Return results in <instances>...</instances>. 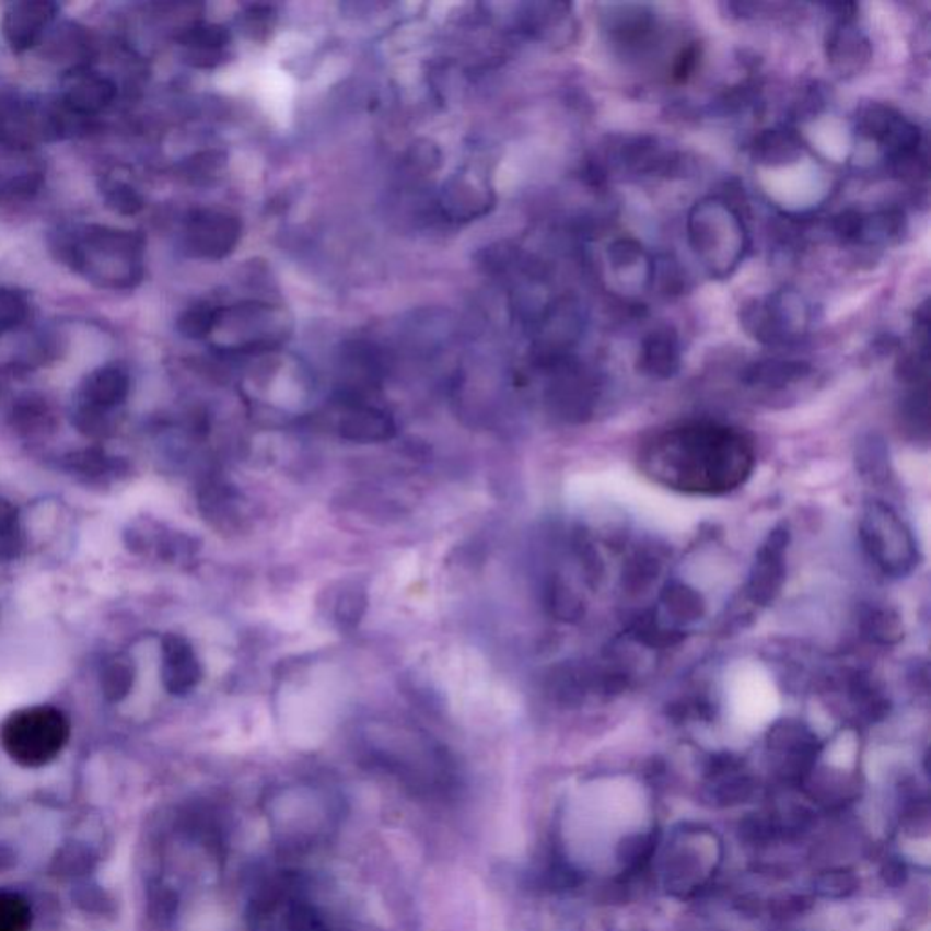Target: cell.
I'll return each instance as SVG.
<instances>
[{"label":"cell","mask_w":931,"mask_h":931,"mask_svg":"<svg viewBox=\"0 0 931 931\" xmlns=\"http://www.w3.org/2000/svg\"><path fill=\"white\" fill-rule=\"evenodd\" d=\"M639 464L648 479L686 496L719 497L752 477L755 446L743 431L719 422H684L647 442Z\"/></svg>","instance_id":"1"},{"label":"cell","mask_w":931,"mask_h":931,"mask_svg":"<svg viewBox=\"0 0 931 931\" xmlns=\"http://www.w3.org/2000/svg\"><path fill=\"white\" fill-rule=\"evenodd\" d=\"M689 248L711 279H730L749 249L743 219L721 197L697 200L686 221Z\"/></svg>","instance_id":"2"},{"label":"cell","mask_w":931,"mask_h":931,"mask_svg":"<svg viewBox=\"0 0 931 931\" xmlns=\"http://www.w3.org/2000/svg\"><path fill=\"white\" fill-rule=\"evenodd\" d=\"M70 738V721L54 706H27L13 711L0 728V744L15 765L43 768L54 763Z\"/></svg>","instance_id":"3"},{"label":"cell","mask_w":931,"mask_h":931,"mask_svg":"<svg viewBox=\"0 0 931 931\" xmlns=\"http://www.w3.org/2000/svg\"><path fill=\"white\" fill-rule=\"evenodd\" d=\"M859 537L868 557L884 575H910L921 562L916 535L886 502L870 501L862 508Z\"/></svg>","instance_id":"4"},{"label":"cell","mask_w":931,"mask_h":931,"mask_svg":"<svg viewBox=\"0 0 931 931\" xmlns=\"http://www.w3.org/2000/svg\"><path fill=\"white\" fill-rule=\"evenodd\" d=\"M856 125L862 139L875 142L886 151L895 173L916 177L927 172L921 128L900 114L899 109L870 101L857 109Z\"/></svg>","instance_id":"5"},{"label":"cell","mask_w":931,"mask_h":931,"mask_svg":"<svg viewBox=\"0 0 931 931\" xmlns=\"http://www.w3.org/2000/svg\"><path fill=\"white\" fill-rule=\"evenodd\" d=\"M738 321L744 331L760 345H790L804 337L810 328L812 307L799 291H773L741 304Z\"/></svg>","instance_id":"6"},{"label":"cell","mask_w":931,"mask_h":931,"mask_svg":"<svg viewBox=\"0 0 931 931\" xmlns=\"http://www.w3.org/2000/svg\"><path fill=\"white\" fill-rule=\"evenodd\" d=\"M551 381L546 389V403L560 419L581 422L592 415L597 403V383L592 373L570 357L548 361Z\"/></svg>","instance_id":"7"},{"label":"cell","mask_w":931,"mask_h":931,"mask_svg":"<svg viewBox=\"0 0 931 931\" xmlns=\"http://www.w3.org/2000/svg\"><path fill=\"white\" fill-rule=\"evenodd\" d=\"M219 329L233 335L235 350H265L277 345L284 334V315L271 304L244 302L219 312L213 334Z\"/></svg>","instance_id":"8"},{"label":"cell","mask_w":931,"mask_h":931,"mask_svg":"<svg viewBox=\"0 0 931 931\" xmlns=\"http://www.w3.org/2000/svg\"><path fill=\"white\" fill-rule=\"evenodd\" d=\"M243 237L237 216L219 210L191 213L184 232V246L195 259L222 260L232 255Z\"/></svg>","instance_id":"9"},{"label":"cell","mask_w":931,"mask_h":931,"mask_svg":"<svg viewBox=\"0 0 931 931\" xmlns=\"http://www.w3.org/2000/svg\"><path fill=\"white\" fill-rule=\"evenodd\" d=\"M790 528L779 524L763 540L754 562L749 568L746 598L754 606H768L781 593L787 579L788 548H790Z\"/></svg>","instance_id":"10"},{"label":"cell","mask_w":931,"mask_h":931,"mask_svg":"<svg viewBox=\"0 0 931 931\" xmlns=\"http://www.w3.org/2000/svg\"><path fill=\"white\" fill-rule=\"evenodd\" d=\"M853 5H840L834 24L824 37V51L831 70L842 79L859 75L872 62L873 46L868 33L857 24L856 15L848 13Z\"/></svg>","instance_id":"11"},{"label":"cell","mask_w":931,"mask_h":931,"mask_svg":"<svg viewBox=\"0 0 931 931\" xmlns=\"http://www.w3.org/2000/svg\"><path fill=\"white\" fill-rule=\"evenodd\" d=\"M768 749L777 770L788 781H806L821 754V743L810 728L799 721H779L768 733Z\"/></svg>","instance_id":"12"},{"label":"cell","mask_w":931,"mask_h":931,"mask_svg":"<svg viewBox=\"0 0 931 931\" xmlns=\"http://www.w3.org/2000/svg\"><path fill=\"white\" fill-rule=\"evenodd\" d=\"M604 259L612 288L625 296L647 293L657 277L655 260L636 238H617L606 248Z\"/></svg>","instance_id":"13"},{"label":"cell","mask_w":931,"mask_h":931,"mask_svg":"<svg viewBox=\"0 0 931 931\" xmlns=\"http://www.w3.org/2000/svg\"><path fill=\"white\" fill-rule=\"evenodd\" d=\"M523 27L551 48H568L579 37V21L573 5L566 2H538L524 8Z\"/></svg>","instance_id":"14"},{"label":"cell","mask_w":931,"mask_h":931,"mask_svg":"<svg viewBox=\"0 0 931 931\" xmlns=\"http://www.w3.org/2000/svg\"><path fill=\"white\" fill-rule=\"evenodd\" d=\"M683 366V345L677 329L670 324H661L642 337L637 356V368L642 375L667 381L680 372Z\"/></svg>","instance_id":"15"},{"label":"cell","mask_w":931,"mask_h":931,"mask_svg":"<svg viewBox=\"0 0 931 931\" xmlns=\"http://www.w3.org/2000/svg\"><path fill=\"white\" fill-rule=\"evenodd\" d=\"M496 197L490 186L468 173H455L447 178L441 191V206L444 213L455 221H474L486 216Z\"/></svg>","instance_id":"16"},{"label":"cell","mask_w":931,"mask_h":931,"mask_svg":"<svg viewBox=\"0 0 931 931\" xmlns=\"http://www.w3.org/2000/svg\"><path fill=\"white\" fill-rule=\"evenodd\" d=\"M604 32L609 40L626 51H641L652 40L655 32V16L647 5H609L604 22Z\"/></svg>","instance_id":"17"},{"label":"cell","mask_w":931,"mask_h":931,"mask_svg":"<svg viewBox=\"0 0 931 931\" xmlns=\"http://www.w3.org/2000/svg\"><path fill=\"white\" fill-rule=\"evenodd\" d=\"M57 5L51 2H16L5 11L2 32L15 51H24L38 43L44 27L54 19Z\"/></svg>","instance_id":"18"},{"label":"cell","mask_w":931,"mask_h":931,"mask_svg":"<svg viewBox=\"0 0 931 931\" xmlns=\"http://www.w3.org/2000/svg\"><path fill=\"white\" fill-rule=\"evenodd\" d=\"M617 159L620 166L633 175H667L678 166L677 155L647 135L625 139L619 144Z\"/></svg>","instance_id":"19"},{"label":"cell","mask_w":931,"mask_h":931,"mask_svg":"<svg viewBox=\"0 0 931 931\" xmlns=\"http://www.w3.org/2000/svg\"><path fill=\"white\" fill-rule=\"evenodd\" d=\"M813 368L807 362L788 361V359H765L749 364L743 372V383L748 388L779 394L793 388L812 377Z\"/></svg>","instance_id":"20"},{"label":"cell","mask_w":931,"mask_h":931,"mask_svg":"<svg viewBox=\"0 0 931 931\" xmlns=\"http://www.w3.org/2000/svg\"><path fill=\"white\" fill-rule=\"evenodd\" d=\"M162 678L167 691L188 694L199 684L200 664L194 648L177 636H170L162 644Z\"/></svg>","instance_id":"21"},{"label":"cell","mask_w":931,"mask_h":931,"mask_svg":"<svg viewBox=\"0 0 931 931\" xmlns=\"http://www.w3.org/2000/svg\"><path fill=\"white\" fill-rule=\"evenodd\" d=\"M178 43L188 49V60L197 68H213L226 57L232 35L219 24H195L178 37Z\"/></svg>","instance_id":"22"},{"label":"cell","mask_w":931,"mask_h":931,"mask_svg":"<svg viewBox=\"0 0 931 931\" xmlns=\"http://www.w3.org/2000/svg\"><path fill=\"white\" fill-rule=\"evenodd\" d=\"M806 151V144L801 135L793 128L779 126L765 130L755 139L752 146V159L766 167L788 166L801 161Z\"/></svg>","instance_id":"23"},{"label":"cell","mask_w":931,"mask_h":931,"mask_svg":"<svg viewBox=\"0 0 931 931\" xmlns=\"http://www.w3.org/2000/svg\"><path fill=\"white\" fill-rule=\"evenodd\" d=\"M394 420L383 409L351 403L340 420V435L348 441L381 442L394 435Z\"/></svg>","instance_id":"24"},{"label":"cell","mask_w":931,"mask_h":931,"mask_svg":"<svg viewBox=\"0 0 931 931\" xmlns=\"http://www.w3.org/2000/svg\"><path fill=\"white\" fill-rule=\"evenodd\" d=\"M659 604L663 608L667 620H672V628L678 630L680 626L694 625L702 619L706 614V603L695 587L684 582L672 581L664 586ZM683 631V630H680Z\"/></svg>","instance_id":"25"},{"label":"cell","mask_w":931,"mask_h":931,"mask_svg":"<svg viewBox=\"0 0 931 931\" xmlns=\"http://www.w3.org/2000/svg\"><path fill=\"white\" fill-rule=\"evenodd\" d=\"M906 213L899 208L862 213L857 246H889L899 243L906 233Z\"/></svg>","instance_id":"26"},{"label":"cell","mask_w":931,"mask_h":931,"mask_svg":"<svg viewBox=\"0 0 931 931\" xmlns=\"http://www.w3.org/2000/svg\"><path fill=\"white\" fill-rule=\"evenodd\" d=\"M115 86L108 79L97 75L79 77L68 90L66 104L73 114L92 115L112 104Z\"/></svg>","instance_id":"27"},{"label":"cell","mask_w":931,"mask_h":931,"mask_svg":"<svg viewBox=\"0 0 931 931\" xmlns=\"http://www.w3.org/2000/svg\"><path fill=\"white\" fill-rule=\"evenodd\" d=\"M35 117L32 106L16 101L0 103V142L10 148H27L37 135Z\"/></svg>","instance_id":"28"},{"label":"cell","mask_w":931,"mask_h":931,"mask_svg":"<svg viewBox=\"0 0 931 931\" xmlns=\"http://www.w3.org/2000/svg\"><path fill=\"white\" fill-rule=\"evenodd\" d=\"M130 381L119 368H103L88 379L86 399L97 408H112L128 395Z\"/></svg>","instance_id":"29"},{"label":"cell","mask_w":931,"mask_h":931,"mask_svg":"<svg viewBox=\"0 0 931 931\" xmlns=\"http://www.w3.org/2000/svg\"><path fill=\"white\" fill-rule=\"evenodd\" d=\"M861 631L868 641L881 644V647L897 644L905 636V628H903L899 615L895 614L894 609L884 608V606H868L862 612Z\"/></svg>","instance_id":"30"},{"label":"cell","mask_w":931,"mask_h":931,"mask_svg":"<svg viewBox=\"0 0 931 931\" xmlns=\"http://www.w3.org/2000/svg\"><path fill=\"white\" fill-rule=\"evenodd\" d=\"M657 848V834H633L620 840L617 859L628 873H639L647 868Z\"/></svg>","instance_id":"31"},{"label":"cell","mask_w":931,"mask_h":931,"mask_svg":"<svg viewBox=\"0 0 931 931\" xmlns=\"http://www.w3.org/2000/svg\"><path fill=\"white\" fill-rule=\"evenodd\" d=\"M857 463L862 477L873 485H883L888 480V452L884 442L875 437H870L866 442H862L861 452L857 453Z\"/></svg>","instance_id":"32"},{"label":"cell","mask_w":931,"mask_h":931,"mask_svg":"<svg viewBox=\"0 0 931 931\" xmlns=\"http://www.w3.org/2000/svg\"><path fill=\"white\" fill-rule=\"evenodd\" d=\"M221 307L210 304H195L178 317L177 328L188 339H205L213 335Z\"/></svg>","instance_id":"33"},{"label":"cell","mask_w":931,"mask_h":931,"mask_svg":"<svg viewBox=\"0 0 931 931\" xmlns=\"http://www.w3.org/2000/svg\"><path fill=\"white\" fill-rule=\"evenodd\" d=\"M32 906L15 892H0V931H30Z\"/></svg>","instance_id":"34"},{"label":"cell","mask_w":931,"mask_h":931,"mask_svg":"<svg viewBox=\"0 0 931 931\" xmlns=\"http://www.w3.org/2000/svg\"><path fill=\"white\" fill-rule=\"evenodd\" d=\"M741 770L730 771L726 776L715 777V798L719 806H737L741 802L748 801L754 795L755 784L748 776L738 773Z\"/></svg>","instance_id":"35"},{"label":"cell","mask_w":931,"mask_h":931,"mask_svg":"<svg viewBox=\"0 0 931 931\" xmlns=\"http://www.w3.org/2000/svg\"><path fill=\"white\" fill-rule=\"evenodd\" d=\"M813 886H815V892L823 897L842 899V897H848L856 892L859 881L850 870L839 868V870H828V872L821 873L815 878Z\"/></svg>","instance_id":"36"},{"label":"cell","mask_w":931,"mask_h":931,"mask_svg":"<svg viewBox=\"0 0 931 931\" xmlns=\"http://www.w3.org/2000/svg\"><path fill=\"white\" fill-rule=\"evenodd\" d=\"M404 166L411 175L417 173V177L433 173L441 166V151L430 140L415 142L404 156Z\"/></svg>","instance_id":"37"},{"label":"cell","mask_w":931,"mask_h":931,"mask_svg":"<svg viewBox=\"0 0 931 931\" xmlns=\"http://www.w3.org/2000/svg\"><path fill=\"white\" fill-rule=\"evenodd\" d=\"M238 24L243 27L246 37L263 43L275 27V11L266 5H252Z\"/></svg>","instance_id":"38"},{"label":"cell","mask_w":931,"mask_h":931,"mask_svg":"<svg viewBox=\"0 0 931 931\" xmlns=\"http://www.w3.org/2000/svg\"><path fill=\"white\" fill-rule=\"evenodd\" d=\"M27 315V302L15 290H0V335L24 323Z\"/></svg>","instance_id":"39"},{"label":"cell","mask_w":931,"mask_h":931,"mask_svg":"<svg viewBox=\"0 0 931 931\" xmlns=\"http://www.w3.org/2000/svg\"><path fill=\"white\" fill-rule=\"evenodd\" d=\"M738 829H741V837L749 845L765 846L770 840L776 839L779 826L771 818L752 815V817L744 818Z\"/></svg>","instance_id":"40"},{"label":"cell","mask_w":931,"mask_h":931,"mask_svg":"<svg viewBox=\"0 0 931 931\" xmlns=\"http://www.w3.org/2000/svg\"><path fill=\"white\" fill-rule=\"evenodd\" d=\"M106 200H108V206L112 210L125 213V216H133L137 211L142 210V199L137 195V191H133L126 184L125 186L119 184L114 189H109Z\"/></svg>","instance_id":"41"},{"label":"cell","mask_w":931,"mask_h":931,"mask_svg":"<svg viewBox=\"0 0 931 931\" xmlns=\"http://www.w3.org/2000/svg\"><path fill=\"white\" fill-rule=\"evenodd\" d=\"M131 680H133V677H131L130 667L126 666V664L115 663L106 672V677H104L106 695H108L109 699L125 697L128 694V689H130Z\"/></svg>","instance_id":"42"},{"label":"cell","mask_w":931,"mask_h":931,"mask_svg":"<svg viewBox=\"0 0 931 931\" xmlns=\"http://www.w3.org/2000/svg\"><path fill=\"white\" fill-rule=\"evenodd\" d=\"M364 606H366V601H364L361 593L346 592L340 597L339 606H337V617L345 625H356L361 619L362 614H364Z\"/></svg>","instance_id":"43"},{"label":"cell","mask_w":931,"mask_h":931,"mask_svg":"<svg viewBox=\"0 0 931 931\" xmlns=\"http://www.w3.org/2000/svg\"><path fill=\"white\" fill-rule=\"evenodd\" d=\"M810 899L807 897H784L781 900L771 903V911L781 919H792V917L801 916L804 911L810 910Z\"/></svg>","instance_id":"44"},{"label":"cell","mask_w":931,"mask_h":931,"mask_svg":"<svg viewBox=\"0 0 931 931\" xmlns=\"http://www.w3.org/2000/svg\"><path fill=\"white\" fill-rule=\"evenodd\" d=\"M697 59H699V48L697 46H689V48L683 49L677 60H675V66H673V79L678 82L686 81L694 73L695 68H697Z\"/></svg>","instance_id":"45"},{"label":"cell","mask_w":931,"mask_h":931,"mask_svg":"<svg viewBox=\"0 0 931 931\" xmlns=\"http://www.w3.org/2000/svg\"><path fill=\"white\" fill-rule=\"evenodd\" d=\"M884 883L889 884V886H900V884L906 883V877H908V870H906L905 862L900 861H889L883 870Z\"/></svg>","instance_id":"46"}]
</instances>
